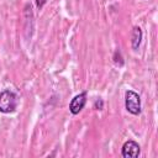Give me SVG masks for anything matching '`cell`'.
<instances>
[{
	"label": "cell",
	"mask_w": 158,
	"mask_h": 158,
	"mask_svg": "<svg viewBox=\"0 0 158 158\" xmlns=\"http://www.w3.org/2000/svg\"><path fill=\"white\" fill-rule=\"evenodd\" d=\"M19 105V98L15 91L10 89H4L0 93V112L12 114L16 111Z\"/></svg>",
	"instance_id": "cell-1"
},
{
	"label": "cell",
	"mask_w": 158,
	"mask_h": 158,
	"mask_svg": "<svg viewBox=\"0 0 158 158\" xmlns=\"http://www.w3.org/2000/svg\"><path fill=\"white\" fill-rule=\"evenodd\" d=\"M125 107L130 114H132L135 116L141 114V111H142L141 98L136 91L127 90L125 93Z\"/></svg>",
	"instance_id": "cell-2"
},
{
	"label": "cell",
	"mask_w": 158,
	"mask_h": 158,
	"mask_svg": "<svg viewBox=\"0 0 158 158\" xmlns=\"http://www.w3.org/2000/svg\"><path fill=\"white\" fill-rule=\"evenodd\" d=\"M86 100H88V93L86 91H81L78 95H75L70 100V102H69V111H70V114L78 115L84 109V106L86 104Z\"/></svg>",
	"instance_id": "cell-3"
},
{
	"label": "cell",
	"mask_w": 158,
	"mask_h": 158,
	"mask_svg": "<svg viewBox=\"0 0 158 158\" xmlns=\"http://www.w3.org/2000/svg\"><path fill=\"white\" fill-rule=\"evenodd\" d=\"M139 153H141V147L133 139L126 141L121 148V154L123 158H137Z\"/></svg>",
	"instance_id": "cell-4"
},
{
	"label": "cell",
	"mask_w": 158,
	"mask_h": 158,
	"mask_svg": "<svg viewBox=\"0 0 158 158\" xmlns=\"http://www.w3.org/2000/svg\"><path fill=\"white\" fill-rule=\"evenodd\" d=\"M142 42V30L138 26H135L131 32V47L133 51H137Z\"/></svg>",
	"instance_id": "cell-5"
},
{
	"label": "cell",
	"mask_w": 158,
	"mask_h": 158,
	"mask_svg": "<svg viewBox=\"0 0 158 158\" xmlns=\"http://www.w3.org/2000/svg\"><path fill=\"white\" fill-rule=\"evenodd\" d=\"M46 2H47V0H36V5H37L38 9L43 7V5H44Z\"/></svg>",
	"instance_id": "cell-6"
}]
</instances>
